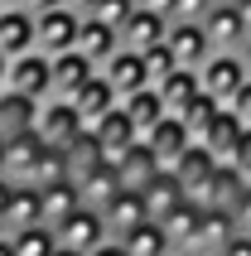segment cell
Wrapping results in <instances>:
<instances>
[{"instance_id":"53","label":"cell","mask_w":251,"mask_h":256,"mask_svg":"<svg viewBox=\"0 0 251 256\" xmlns=\"http://www.w3.org/2000/svg\"><path fill=\"white\" fill-rule=\"evenodd\" d=\"M208 256H227V252H208Z\"/></svg>"},{"instance_id":"31","label":"cell","mask_w":251,"mask_h":256,"mask_svg":"<svg viewBox=\"0 0 251 256\" xmlns=\"http://www.w3.org/2000/svg\"><path fill=\"white\" fill-rule=\"evenodd\" d=\"M121 246L130 256H169V242H164V228L160 222H140L136 232H126Z\"/></svg>"},{"instance_id":"23","label":"cell","mask_w":251,"mask_h":256,"mask_svg":"<svg viewBox=\"0 0 251 256\" xmlns=\"http://www.w3.org/2000/svg\"><path fill=\"white\" fill-rule=\"evenodd\" d=\"M121 188H126V184H121V174H116L112 160H106V164H97L92 174H82V179H78V194H82V203H87V208H97V213L116 198V194H121Z\"/></svg>"},{"instance_id":"33","label":"cell","mask_w":251,"mask_h":256,"mask_svg":"<svg viewBox=\"0 0 251 256\" xmlns=\"http://www.w3.org/2000/svg\"><path fill=\"white\" fill-rule=\"evenodd\" d=\"M218 106H222V102H212V97H203V92H198V102L179 116L184 126H188V136H194V145L208 136V126H212V116H218Z\"/></svg>"},{"instance_id":"35","label":"cell","mask_w":251,"mask_h":256,"mask_svg":"<svg viewBox=\"0 0 251 256\" xmlns=\"http://www.w3.org/2000/svg\"><path fill=\"white\" fill-rule=\"evenodd\" d=\"M174 68H179V63H174V54H169V44H164V39L145 48V72H150V82H164Z\"/></svg>"},{"instance_id":"15","label":"cell","mask_w":251,"mask_h":256,"mask_svg":"<svg viewBox=\"0 0 251 256\" xmlns=\"http://www.w3.org/2000/svg\"><path fill=\"white\" fill-rule=\"evenodd\" d=\"M92 63H87L78 48H68V54H58V58H48V97H72L78 87L92 78Z\"/></svg>"},{"instance_id":"30","label":"cell","mask_w":251,"mask_h":256,"mask_svg":"<svg viewBox=\"0 0 251 256\" xmlns=\"http://www.w3.org/2000/svg\"><path fill=\"white\" fill-rule=\"evenodd\" d=\"M121 112L130 116V126L145 136L150 126H160V121H164V102H160V92H154V87H140V92L121 97Z\"/></svg>"},{"instance_id":"8","label":"cell","mask_w":251,"mask_h":256,"mask_svg":"<svg viewBox=\"0 0 251 256\" xmlns=\"http://www.w3.org/2000/svg\"><path fill=\"white\" fill-rule=\"evenodd\" d=\"M97 72L116 87V97H130V92H140V87H154V82H150V72H145V54L126 48V44L116 48L112 58H106V63H102Z\"/></svg>"},{"instance_id":"28","label":"cell","mask_w":251,"mask_h":256,"mask_svg":"<svg viewBox=\"0 0 251 256\" xmlns=\"http://www.w3.org/2000/svg\"><path fill=\"white\" fill-rule=\"evenodd\" d=\"M39 198H44V222H48V228H58L68 213H78V208H82V194H78V184H72V179L44 184V188H39Z\"/></svg>"},{"instance_id":"6","label":"cell","mask_w":251,"mask_h":256,"mask_svg":"<svg viewBox=\"0 0 251 256\" xmlns=\"http://www.w3.org/2000/svg\"><path fill=\"white\" fill-rule=\"evenodd\" d=\"M5 92H20V97L44 102V97H48V58H44L39 48H29V54L10 58V72H5Z\"/></svg>"},{"instance_id":"49","label":"cell","mask_w":251,"mask_h":256,"mask_svg":"<svg viewBox=\"0 0 251 256\" xmlns=\"http://www.w3.org/2000/svg\"><path fill=\"white\" fill-rule=\"evenodd\" d=\"M5 72H10V58L0 54V92H5Z\"/></svg>"},{"instance_id":"12","label":"cell","mask_w":251,"mask_h":256,"mask_svg":"<svg viewBox=\"0 0 251 256\" xmlns=\"http://www.w3.org/2000/svg\"><path fill=\"white\" fill-rule=\"evenodd\" d=\"M44 222V198L34 184H14L10 194V208H5V218H0V237H14V232L24 228H39Z\"/></svg>"},{"instance_id":"2","label":"cell","mask_w":251,"mask_h":256,"mask_svg":"<svg viewBox=\"0 0 251 256\" xmlns=\"http://www.w3.org/2000/svg\"><path fill=\"white\" fill-rule=\"evenodd\" d=\"M246 78L251 72H246V63H242V54H222V48L208 54V63L198 68V87H203V97H212V102H227Z\"/></svg>"},{"instance_id":"51","label":"cell","mask_w":251,"mask_h":256,"mask_svg":"<svg viewBox=\"0 0 251 256\" xmlns=\"http://www.w3.org/2000/svg\"><path fill=\"white\" fill-rule=\"evenodd\" d=\"M54 256H82V252H68V246H58V252Z\"/></svg>"},{"instance_id":"20","label":"cell","mask_w":251,"mask_h":256,"mask_svg":"<svg viewBox=\"0 0 251 256\" xmlns=\"http://www.w3.org/2000/svg\"><path fill=\"white\" fill-rule=\"evenodd\" d=\"M212 170H218V155H212V150H203V145H188V155H184L169 174L184 184V194H188V198H198V194H203V184L212 179Z\"/></svg>"},{"instance_id":"38","label":"cell","mask_w":251,"mask_h":256,"mask_svg":"<svg viewBox=\"0 0 251 256\" xmlns=\"http://www.w3.org/2000/svg\"><path fill=\"white\" fill-rule=\"evenodd\" d=\"M227 213H232V222H237V232H242V237H251V184H242L237 203H232Z\"/></svg>"},{"instance_id":"22","label":"cell","mask_w":251,"mask_h":256,"mask_svg":"<svg viewBox=\"0 0 251 256\" xmlns=\"http://www.w3.org/2000/svg\"><path fill=\"white\" fill-rule=\"evenodd\" d=\"M39 121V102L34 97H20V92H0V140H10V136H24L34 130Z\"/></svg>"},{"instance_id":"16","label":"cell","mask_w":251,"mask_h":256,"mask_svg":"<svg viewBox=\"0 0 251 256\" xmlns=\"http://www.w3.org/2000/svg\"><path fill=\"white\" fill-rule=\"evenodd\" d=\"M116 48H121V34H116L112 24L92 20V14H82V24H78V54H82L92 68H102V63H106Z\"/></svg>"},{"instance_id":"37","label":"cell","mask_w":251,"mask_h":256,"mask_svg":"<svg viewBox=\"0 0 251 256\" xmlns=\"http://www.w3.org/2000/svg\"><path fill=\"white\" fill-rule=\"evenodd\" d=\"M222 106H227L232 116H237L242 126H251V78H246V82H242V87H237V92H232L227 102H222Z\"/></svg>"},{"instance_id":"46","label":"cell","mask_w":251,"mask_h":256,"mask_svg":"<svg viewBox=\"0 0 251 256\" xmlns=\"http://www.w3.org/2000/svg\"><path fill=\"white\" fill-rule=\"evenodd\" d=\"M63 5H68L72 14H92V10H97V0H63Z\"/></svg>"},{"instance_id":"29","label":"cell","mask_w":251,"mask_h":256,"mask_svg":"<svg viewBox=\"0 0 251 256\" xmlns=\"http://www.w3.org/2000/svg\"><path fill=\"white\" fill-rule=\"evenodd\" d=\"M242 130H246V126H242L237 116L227 112V106H218V116H212L208 136H203L198 145H203V150H212L218 160H232V150H237V140H242Z\"/></svg>"},{"instance_id":"43","label":"cell","mask_w":251,"mask_h":256,"mask_svg":"<svg viewBox=\"0 0 251 256\" xmlns=\"http://www.w3.org/2000/svg\"><path fill=\"white\" fill-rule=\"evenodd\" d=\"M87 256H130V252H126V246L116 242V237H106V242H102L97 252H87Z\"/></svg>"},{"instance_id":"32","label":"cell","mask_w":251,"mask_h":256,"mask_svg":"<svg viewBox=\"0 0 251 256\" xmlns=\"http://www.w3.org/2000/svg\"><path fill=\"white\" fill-rule=\"evenodd\" d=\"M10 252H14V256H54V252H58V237H54L48 222H39V228L14 232V237H10Z\"/></svg>"},{"instance_id":"39","label":"cell","mask_w":251,"mask_h":256,"mask_svg":"<svg viewBox=\"0 0 251 256\" xmlns=\"http://www.w3.org/2000/svg\"><path fill=\"white\" fill-rule=\"evenodd\" d=\"M212 5H218V0H179V5H174V20H188V24H203Z\"/></svg>"},{"instance_id":"36","label":"cell","mask_w":251,"mask_h":256,"mask_svg":"<svg viewBox=\"0 0 251 256\" xmlns=\"http://www.w3.org/2000/svg\"><path fill=\"white\" fill-rule=\"evenodd\" d=\"M136 14V0H97V10H92V20H102V24H112L116 34H121V24Z\"/></svg>"},{"instance_id":"13","label":"cell","mask_w":251,"mask_h":256,"mask_svg":"<svg viewBox=\"0 0 251 256\" xmlns=\"http://www.w3.org/2000/svg\"><path fill=\"white\" fill-rule=\"evenodd\" d=\"M102 222H106V232H112L116 242H121L126 232H136L140 222H150V213H145V198H140V188H121L106 208H102Z\"/></svg>"},{"instance_id":"54","label":"cell","mask_w":251,"mask_h":256,"mask_svg":"<svg viewBox=\"0 0 251 256\" xmlns=\"http://www.w3.org/2000/svg\"><path fill=\"white\" fill-rule=\"evenodd\" d=\"M0 5H14V0H0Z\"/></svg>"},{"instance_id":"50","label":"cell","mask_w":251,"mask_h":256,"mask_svg":"<svg viewBox=\"0 0 251 256\" xmlns=\"http://www.w3.org/2000/svg\"><path fill=\"white\" fill-rule=\"evenodd\" d=\"M0 256H14V252H10V237H0Z\"/></svg>"},{"instance_id":"47","label":"cell","mask_w":251,"mask_h":256,"mask_svg":"<svg viewBox=\"0 0 251 256\" xmlns=\"http://www.w3.org/2000/svg\"><path fill=\"white\" fill-rule=\"evenodd\" d=\"M237 5V14H242V24H246V34H251V0H232Z\"/></svg>"},{"instance_id":"55","label":"cell","mask_w":251,"mask_h":256,"mask_svg":"<svg viewBox=\"0 0 251 256\" xmlns=\"http://www.w3.org/2000/svg\"><path fill=\"white\" fill-rule=\"evenodd\" d=\"M169 256H179V252H169Z\"/></svg>"},{"instance_id":"3","label":"cell","mask_w":251,"mask_h":256,"mask_svg":"<svg viewBox=\"0 0 251 256\" xmlns=\"http://www.w3.org/2000/svg\"><path fill=\"white\" fill-rule=\"evenodd\" d=\"M54 237H58V246H68V252H82V256H87V252H97L112 232H106V222H102L97 208H87V203H82L78 213H68V218L54 228Z\"/></svg>"},{"instance_id":"34","label":"cell","mask_w":251,"mask_h":256,"mask_svg":"<svg viewBox=\"0 0 251 256\" xmlns=\"http://www.w3.org/2000/svg\"><path fill=\"white\" fill-rule=\"evenodd\" d=\"M58 179H72V174H68V155H63L58 145H48V150H44V160H39V170H34V188L58 184Z\"/></svg>"},{"instance_id":"18","label":"cell","mask_w":251,"mask_h":256,"mask_svg":"<svg viewBox=\"0 0 251 256\" xmlns=\"http://www.w3.org/2000/svg\"><path fill=\"white\" fill-rule=\"evenodd\" d=\"M154 92H160V102H164V116H184L198 102L203 87H198V72L194 68H174L164 82H154Z\"/></svg>"},{"instance_id":"27","label":"cell","mask_w":251,"mask_h":256,"mask_svg":"<svg viewBox=\"0 0 251 256\" xmlns=\"http://www.w3.org/2000/svg\"><path fill=\"white\" fill-rule=\"evenodd\" d=\"M164 29H169V20H160V14H150V10H140V5H136V14L121 24V44H126V48H136V54H145L150 44L164 39Z\"/></svg>"},{"instance_id":"5","label":"cell","mask_w":251,"mask_h":256,"mask_svg":"<svg viewBox=\"0 0 251 256\" xmlns=\"http://www.w3.org/2000/svg\"><path fill=\"white\" fill-rule=\"evenodd\" d=\"M44 150H48V140H44L39 130L10 136V140H5V179H10V184H34V170H39Z\"/></svg>"},{"instance_id":"11","label":"cell","mask_w":251,"mask_h":256,"mask_svg":"<svg viewBox=\"0 0 251 256\" xmlns=\"http://www.w3.org/2000/svg\"><path fill=\"white\" fill-rule=\"evenodd\" d=\"M203 34L212 39V48H222V54H242V39H246V24H242V14L232 0H218L203 20Z\"/></svg>"},{"instance_id":"52","label":"cell","mask_w":251,"mask_h":256,"mask_svg":"<svg viewBox=\"0 0 251 256\" xmlns=\"http://www.w3.org/2000/svg\"><path fill=\"white\" fill-rule=\"evenodd\" d=\"M0 174H5V140H0Z\"/></svg>"},{"instance_id":"17","label":"cell","mask_w":251,"mask_h":256,"mask_svg":"<svg viewBox=\"0 0 251 256\" xmlns=\"http://www.w3.org/2000/svg\"><path fill=\"white\" fill-rule=\"evenodd\" d=\"M112 164H116V174H121V184H126V188H145L154 174H160V160H154V150H150L145 140L126 145V150L112 160Z\"/></svg>"},{"instance_id":"44","label":"cell","mask_w":251,"mask_h":256,"mask_svg":"<svg viewBox=\"0 0 251 256\" xmlns=\"http://www.w3.org/2000/svg\"><path fill=\"white\" fill-rule=\"evenodd\" d=\"M227 256H251V237H232L227 242Z\"/></svg>"},{"instance_id":"4","label":"cell","mask_w":251,"mask_h":256,"mask_svg":"<svg viewBox=\"0 0 251 256\" xmlns=\"http://www.w3.org/2000/svg\"><path fill=\"white\" fill-rule=\"evenodd\" d=\"M164 44H169V54H174V63L179 68H194V72L208 63V54H218L212 39L203 34V24H188V20H169Z\"/></svg>"},{"instance_id":"24","label":"cell","mask_w":251,"mask_h":256,"mask_svg":"<svg viewBox=\"0 0 251 256\" xmlns=\"http://www.w3.org/2000/svg\"><path fill=\"white\" fill-rule=\"evenodd\" d=\"M92 136L102 140V150H106V160H116V155L126 150V145H136V140H140V130L130 126V116H126L121 106H112V112L102 116L97 126H92Z\"/></svg>"},{"instance_id":"25","label":"cell","mask_w":251,"mask_h":256,"mask_svg":"<svg viewBox=\"0 0 251 256\" xmlns=\"http://www.w3.org/2000/svg\"><path fill=\"white\" fill-rule=\"evenodd\" d=\"M63 155H68V174H72V184H78L82 174H92L97 164H106V150H102V140L92 136V130H78V136L63 145Z\"/></svg>"},{"instance_id":"9","label":"cell","mask_w":251,"mask_h":256,"mask_svg":"<svg viewBox=\"0 0 251 256\" xmlns=\"http://www.w3.org/2000/svg\"><path fill=\"white\" fill-rule=\"evenodd\" d=\"M140 140L154 150V160H160V170H174L184 155H188V145H194V136H188V126H184L179 116H164L160 126H150Z\"/></svg>"},{"instance_id":"19","label":"cell","mask_w":251,"mask_h":256,"mask_svg":"<svg viewBox=\"0 0 251 256\" xmlns=\"http://www.w3.org/2000/svg\"><path fill=\"white\" fill-rule=\"evenodd\" d=\"M140 198H145V213H150V222H160V218H169L184 198H188V194H184V184H179L169 170H160L150 184L140 188Z\"/></svg>"},{"instance_id":"45","label":"cell","mask_w":251,"mask_h":256,"mask_svg":"<svg viewBox=\"0 0 251 256\" xmlns=\"http://www.w3.org/2000/svg\"><path fill=\"white\" fill-rule=\"evenodd\" d=\"M10 194H14V184L0 174V218H5V208H10Z\"/></svg>"},{"instance_id":"26","label":"cell","mask_w":251,"mask_h":256,"mask_svg":"<svg viewBox=\"0 0 251 256\" xmlns=\"http://www.w3.org/2000/svg\"><path fill=\"white\" fill-rule=\"evenodd\" d=\"M198 222H203V208H198L194 198H184V203H179V208H174L169 218H160V228H164V242H169V252H184V246L194 242Z\"/></svg>"},{"instance_id":"7","label":"cell","mask_w":251,"mask_h":256,"mask_svg":"<svg viewBox=\"0 0 251 256\" xmlns=\"http://www.w3.org/2000/svg\"><path fill=\"white\" fill-rule=\"evenodd\" d=\"M34 130H39L48 145H58V150H63V145L82 130V116L72 112L68 97H44V102H39V121H34Z\"/></svg>"},{"instance_id":"48","label":"cell","mask_w":251,"mask_h":256,"mask_svg":"<svg viewBox=\"0 0 251 256\" xmlns=\"http://www.w3.org/2000/svg\"><path fill=\"white\" fill-rule=\"evenodd\" d=\"M242 63H246V72H251V34L242 39Z\"/></svg>"},{"instance_id":"21","label":"cell","mask_w":251,"mask_h":256,"mask_svg":"<svg viewBox=\"0 0 251 256\" xmlns=\"http://www.w3.org/2000/svg\"><path fill=\"white\" fill-rule=\"evenodd\" d=\"M242 184H246V179H242L237 174V164H227V160H218V170H212V179L208 184H203V194H198V208H232V203H237V194H242Z\"/></svg>"},{"instance_id":"1","label":"cell","mask_w":251,"mask_h":256,"mask_svg":"<svg viewBox=\"0 0 251 256\" xmlns=\"http://www.w3.org/2000/svg\"><path fill=\"white\" fill-rule=\"evenodd\" d=\"M78 24H82V14H72L68 5L34 14V48L44 58H58V54H68V48H78Z\"/></svg>"},{"instance_id":"10","label":"cell","mask_w":251,"mask_h":256,"mask_svg":"<svg viewBox=\"0 0 251 256\" xmlns=\"http://www.w3.org/2000/svg\"><path fill=\"white\" fill-rule=\"evenodd\" d=\"M72 112L82 116V130H92L102 121V116L112 112V106H121V97H116V87L106 82V78H102V72H92V78H87L82 87H78V92H72Z\"/></svg>"},{"instance_id":"41","label":"cell","mask_w":251,"mask_h":256,"mask_svg":"<svg viewBox=\"0 0 251 256\" xmlns=\"http://www.w3.org/2000/svg\"><path fill=\"white\" fill-rule=\"evenodd\" d=\"M140 10H150V14H160V20H174V5L179 0H136Z\"/></svg>"},{"instance_id":"14","label":"cell","mask_w":251,"mask_h":256,"mask_svg":"<svg viewBox=\"0 0 251 256\" xmlns=\"http://www.w3.org/2000/svg\"><path fill=\"white\" fill-rule=\"evenodd\" d=\"M34 48V14L24 5H0V54L20 58Z\"/></svg>"},{"instance_id":"40","label":"cell","mask_w":251,"mask_h":256,"mask_svg":"<svg viewBox=\"0 0 251 256\" xmlns=\"http://www.w3.org/2000/svg\"><path fill=\"white\" fill-rule=\"evenodd\" d=\"M227 164H237V174L251 184V126L242 130V140H237V150H232V160H227Z\"/></svg>"},{"instance_id":"42","label":"cell","mask_w":251,"mask_h":256,"mask_svg":"<svg viewBox=\"0 0 251 256\" xmlns=\"http://www.w3.org/2000/svg\"><path fill=\"white\" fill-rule=\"evenodd\" d=\"M14 5H24L29 14H44V10H58L63 0H14Z\"/></svg>"}]
</instances>
